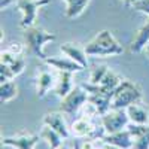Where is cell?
<instances>
[{
  "instance_id": "6da1fadb",
  "label": "cell",
  "mask_w": 149,
  "mask_h": 149,
  "mask_svg": "<svg viewBox=\"0 0 149 149\" xmlns=\"http://www.w3.org/2000/svg\"><path fill=\"white\" fill-rule=\"evenodd\" d=\"M85 52L88 57H113L121 55L124 48L109 30H102L85 45Z\"/></svg>"
},
{
  "instance_id": "7a4b0ae2",
  "label": "cell",
  "mask_w": 149,
  "mask_h": 149,
  "mask_svg": "<svg viewBox=\"0 0 149 149\" xmlns=\"http://www.w3.org/2000/svg\"><path fill=\"white\" fill-rule=\"evenodd\" d=\"M142 102V90L137 84L124 79L112 95V109H127L131 104Z\"/></svg>"
},
{
  "instance_id": "3957f363",
  "label": "cell",
  "mask_w": 149,
  "mask_h": 149,
  "mask_svg": "<svg viewBox=\"0 0 149 149\" xmlns=\"http://www.w3.org/2000/svg\"><path fill=\"white\" fill-rule=\"evenodd\" d=\"M24 39H26V45L29 48V52L40 60H46V54H45V45L49 42L55 40V34L48 33L43 29L39 27H30L24 30Z\"/></svg>"
},
{
  "instance_id": "277c9868",
  "label": "cell",
  "mask_w": 149,
  "mask_h": 149,
  "mask_svg": "<svg viewBox=\"0 0 149 149\" xmlns=\"http://www.w3.org/2000/svg\"><path fill=\"white\" fill-rule=\"evenodd\" d=\"M84 90L88 93V103L94 107L95 113L98 116H103L104 113L112 109L110 103H112V93L106 91L104 88H102L100 85H94L91 82L84 84Z\"/></svg>"
},
{
  "instance_id": "5b68a950",
  "label": "cell",
  "mask_w": 149,
  "mask_h": 149,
  "mask_svg": "<svg viewBox=\"0 0 149 149\" xmlns=\"http://www.w3.org/2000/svg\"><path fill=\"white\" fill-rule=\"evenodd\" d=\"M49 3H51V0H18L17 8L22 14L19 27L24 30L33 27L36 22V17H37L39 9H42L43 6H46Z\"/></svg>"
},
{
  "instance_id": "8992f818",
  "label": "cell",
  "mask_w": 149,
  "mask_h": 149,
  "mask_svg": "<svg viewBox=\"0 0 149 149\" xmlns=\"http://www.w3.org/2000/svg\"><path fill=\"white\" fill-rule=\"evenodd\" d=\"M128 124H130V118L125 109H110L107 113L102 116V127L104 134H112L121 130H125Z\"/></svg>"
},
{
  "instance_id": "52a82bcc",
  "label": "cell",
  "mask_w": 149,
  "mask_h": 149,
  "mask_svg": "<svg viewBox=\"0 0 149 149\" xmlns=\"http://www.w3.org/2000/svg\"><path fill=\"white\" fill-rule=\"evenodd\" d=\"M86 103H88V93L84 90V86H73V90L64 98H61L60 110L67 115H74Z\"/></svg>"
},
{
  "instance_id": "ba28073f",
  "label": "cell",
  "mask_w": 149,
  "mask_h": 149,
  "mask_svg": "<svg viewBox=\"0 0 149 149\" xmlns=\"http://www.w3.org/2000/svg\"><path fill=\"white\" fill-rule=\"evenodd\" d=\"M40 136L36 134H19V136H10V137H3L2 145L10 146L14 149H34L36 143L39 142Z\"/></svg>"
},
{
  "instance_id": "9c48e42d",
  "label": "cell",
  "mask_w": 149,
  "mask_h": 149,
  "mask_svg": "<svg viewBox=\"0 0 149 149\" xmlns=\"http://www.w3.org/2000/svg\"><path fill=\"white\" fill-rule=\"evenodd\" d=\"M102 142H104L107 145H112V146H116V148H121V149H133L134 139H133L130 130L125 128V130H121L118 133L103 134Z\"/></svg>"
},
{
  "instance_id": "30bf717a",
  "label": "cell",
  "mask_w": 149,
  "mask_h": 149,
  "mask_svg": "<svg viewBox=\"0 0 149 149\" xmlns=\"http://www.w3.org/2000/svg\"><path fill=\"white\" fill-rule=\"evenodd\" d=\"M134 139L133 149H149V124H128L127 127Z\"/></svg>"
},
{
  "instance_id": "8fae6325",
  "label": "cell",
  "mask_w": 149,
  "mask_h": 149,
  "mask_svg": "<svg viewBox=\"0 0 149 149\" xmlns=\"http://www.w3.org/2000/svg\"><path fill=\"white\" fill-rule=\"evenodd\" d=\"M45 63L49 67L55 69L57 72H70V73H74V72L84 70V67L81 64H78L76 61H73L69 57H48L45 60Z\"/></svg>"
},
{
  "instance_id": "7c38bea8",
  "label": "cell",
  "mask_w": 149,
  "mask_h": 149,
  "mask_svg": "<svg viewBox=\"0 0 149 149\" xmlns=\"http://www.w3.org/2000/svg\"><path fill=\"white\" fill-rule=\"evenodd\" d=\"M43 124L45 125H49L51 128H54L57 133H60L61 137H63L64 140L69 139L70 130H69L67 124H66L63 115H61L60 112H49V113H46L43 116Z\"/></svg>"
},
{
  "instance_id": "4fadbf2b",
  "label": "cell",
  "mask_w": 149,
  "mask_h": 149,
  "mask_svg": "<svg viewBox=\"0 0 149 149\" xmlns=\"http://www.w3.org/2000/svg\"><path fill=\"white\" fill-rule=\"evenodd\" d=\"M61 52H63L66 57L72 58L73 61H76L78 64H81L84 69L88 67V60H86V52H85V48H81L76 43H63L60 46Z\"/></svg>"
},
{
  "instance_id": "5bb4252c",
  "label": "cell",
  "mask_w": 149,
  "mask_h": 149,
  "mask_svg": "<svg viewBox=\"0 0 149 149\" xmlns=\"http://www.w3.org/2000/svg\"><path fill=\"white\" fill-rule=\"evenodd\" d=\"M70 131H72V134L74 136V137H86V136H91L93 134L94 125H93L91 119L86 116V115H84V116L78 118L76 121L72 124Z\"/></svg>"
},
{
  "instance_id": "9a60e30c",
  "label": "cell",
  "mask_w": 149,
  "mask_h": 149,
  "mask_svg": "<svg viewBox=\"0 0 149 149\" xmlns=\"http://www.w3.org/2000/svg\"><path fill=\"white\" fill-rule=\"evenodd\" d=\"M55 84H57V79L54 78V74L48 70H42L39 73V76H37V97L43 98L49 90L55 88Z\"/></svg>"
},
{
  "instance_id": "2e32d148",
  "label": "cell",
  "mask_w": 149,
  "mask_h": 149,
  "mask_svg": "<svg viewBox=\"0 0 149 149\" xmlns=\"http://www.w3.org/2000/svg\"><path fill=\"white\" fill-rule=\"evenodd\" d=\"M146 45H149V18L145 22V26L137 31V34H136L134 40L130 45V51L133 54H139V52L145 51Z\"/></svg>"
},
{
  "instance_id": "e0dca14e",
  "label": "cell",
  "mask_w": 149,
  "mask_h": 149,
  "mask_svg": "<svg viewBox=\"0 0 149 149\" xmlns=\"http://www.w3.org/2000/svg\"><path fill=\"white\" fill-rule=\"evenodd\" d=\"M72 74L70 72H58V78L55 84V94L60 98H64L72 90H73V84H72Z\"/></svg>"
},
{
  "instance_id": "ac0fdd59",
  "label": "cell",
  "mask_w": 149,
  "mask_h": 149,
  "mask_svg": "<svg viewBox=\"0 0 149 149\" xmlns=\"http://www.w3.org/2000/svg\"><path fill=\"white\" fill-rule=\"evenodd\" d=\"M125 110H127V115H128L131 124H140V125H145V124L149 122V112H148V109H145L139 103L128 106Z\"/></svg>"
},
{
  "instance_id": "d6986e66",
  "label": "cell",
  "mask_w": 149,
  "mask_h": 149,
  "mask_svg": "<svg viewBox=\"0 0 149 149\" xmlns=\"http://www.w3.org/2000/svg\"><path fill=\"white\" fill-rule=\"evenodd\" d=\"M39 136H40V139H43L48 143V146L51 149H60L61 143H63V140H64L63 137H61L60 133H57L54 128H51L49 125H43V128H42Z\"/></svg>"
},
{
  "instance_id": "ffe728a7",
  "label": "cell",
  "mask_w": 149,
  "mask_h": 149,
  "mask_svg": "<svg viewBox=\"0 0 149 149\" xmlns=\"http://www.w3.org/2000/svg\"><path fill=\"white\" fill-rule=\"evenodd\" d=\"M66 2V17L69 19L78 18L82 12L86 9L91 0H64Z\"/></svg>"
},
{
  "instance_id": "44dd1931",
  "label": "cell",
  "mask_w": 149,
  "mask_h": 149,
  "mask_svg": "<svg viewBox=\"0 0 149 149\" xmlns=\"http://www.w3.org/2000/svg\"><path fill=\"white\" fill-rule=\"evenodd\" d=\"M124 79L119 76L118 73H115L113 70H107V73L104 74V78H103V81L98 84L102 86V88H104L106 91H109V93H112L113 94L115 93V90L119 86V84L122 82Z\"/></svg>"
},
{
  "instance_id": "7402d4cb",
  "label": "cell",
  "mask_w": 149,
  "mask_h": 149,
  "mask_svg": "<svg viewBox=\"0 0 149 149\" xmlns=\"http://www.w3.org/2000/svg\"><path fill=\"white\" fill-rule=\"evenodd\" d=\"M17 95H18V86L14 81L2 82V85H0V100H2V103L14 100Z\"/></svg>"
},
{
  "instance_id": "603a6c76",
  "label": "cell",
  "mask_w": 149,
  "mask_h": 149,
  "mask_svg": "<svg viewBox=\"0 0 149 149\" xmlns=\"http://www.w3.org/2000/svg\"><path fill=\"white\" fill-rule=\"evenodd\" d=\"M107 70H109L107 66H97L95 69H93V72L90 74V82L94 84V85H98V84L103 81L104 74L107 73Z\"/></svg>"
},
{
  "instance_id": "cb8c5ba5",
  "label": "cell",
  "mask_w": 149,
  "mask_h": 149,
  "mask_svg": "<svg viewBox=\"0 0 149 149\" xmlns=\"http://www.w3.org/2000/svg\"><path fill=\"white\" fill-rule=\"evenodd\" d=\"M14 78H15V74L12 73V70L8 64H0V81L8 82V81H12Z\"/></svg>"
},
{
  "instance_id": "d4e9b609",
  "label": "cell",
  "mask_w": 149,
  "mask_h": 149,
  "mask_svg": "<svg viewBox=\"0 0 149 149\" xmlns=\"http://www.w3.org/2000/svg\"><path fill=\"white\" fill-rule=\"evenodd\" d=\"M9 67H10L12 73H14L15 76H18V74H21V73L24 72V69H26V61H24V58H19V57H18Z\"/></svg>"
},
{
  "instance_id": "484cf974",
  "label": "cell",
  "mask_w": 149,
  "mask_h": 149,
  "mask_svg": "<svg viewBox=\"0 0 149 149\" xmlns=\"http://www.w3.org/2000/svg\"><path fill=\"white\" fill-rule=\"evenodd\" d=\"M17 58H18V55L12 54L9 49H5V51H2V55H0V64H8V66H10Z\"/></svg>"
},
{
  "instance_id": "4316f807",
  "label": "cell",
  "mask_w": 149,
  "mask_h": 149,
  "mask_svg": "<svg viewBox=\"0 0 149 149\" xmlns=\"http://www.w3.org/2000/svg\"><path fill=\"white\" fill-rule=\"evenodd\" d=\"M131 8L137 12H142V14H145L149 18V0H140V2L134 3Z\"/></svg>"
},
{
  "instance_id": "83f0119b",
  "label": "cell",
  "mask_w": 149,
  "mask_h": 149,
  "mask_svg": "<svg viewBox=\"0 0 149 149\" xmlns=\"http://www.w3.org/2000/svg\"><path fill=\"white\" fill-rule=\"evenodd\" d=\"M8 49H9L12 54L19 55V54L22 52V45H21V43H10V46H9Z\"/></svg>"
},
{
  "instance_id": "f1b7e54d",
  "label": "cell",
  "mask_w": 149,
  "mask_h": 149,
  "mask_svg": "<svg viewBox=\"0 0 149 149\" xmlns=\"http://www.w3.org/2000/svg\"><path fill=\"white\" fill-rule=\"evenodd\" d=\"M81 149H97V145H95L94 140L88 139V140H84L81 143Z\"/></svg>"
},
{
  "instance_id": "f546056e",
  "label": "cell",
  "mask_w": 149,
  "mask_h": 149,
  "mask_svg": "<svg viewBox=\"0 0 149 149\" xmlns=\"http://www.w3.org/2000/svg\"><path fill=\"white\" fill-rule=\"evenodd\" d=\"M12 2H14V0H0V8H2V10L3 9H8L12 5Z\"/></svg>"
},
{
  "instance_id": "4dcf8cb0",
  "label": "cell",
  "mask_w": 149,
  "mask_h": 149,
  "mask_svg": "<svg viewBox=\"0 0 149 149\" xmlns=\"http://www.w3.org/2000/svg\"><path fill=\"white\" fill-rule=\"evenodd\" d=\"M97 149H98V148H97ZM100 149H121V148H116V146H112V145H107V143H104V142H103V146H102Z\"/></svg>"
},
{
  "instance_id": "1f68e13d",
  "label": "cell",
  "mask_w": 149,
  "mask_h": 149,
  "mask_svg": "<svg viewBox=\"0 0 149 149\" xmlns=\"http://www.w3.org/2000/svg\"><path fill=\"white\" fill-rule=\"evenodd\" d=\"M124 3H127L128 6H133L134 3H137V2H140V0H122Z\"/></svg>"
},
{
  "instance_id": "d6a6232c",
  "label": "cell",
  "mask_w": 149,
  "mask_h": 149,
  "mask_svg": "<svg viewBox=\"0 0 149 149\" xmlns=\"http://www.w3.org/2000/svg\"><path fill=\"white\" fill-rule=\"evenodd\" d=\"M145 52L149 55V45H146V48H145Z\"/></svg>"
}]
</instances>
